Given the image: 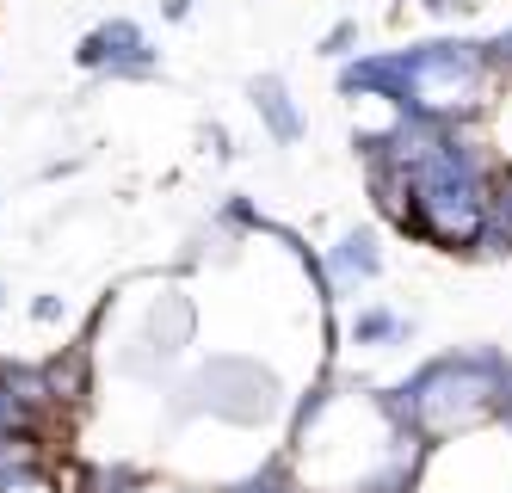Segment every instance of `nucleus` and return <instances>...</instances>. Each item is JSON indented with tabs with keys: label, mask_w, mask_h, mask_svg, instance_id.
<instances>
[{
	"label": "nucleus",
	"mask_w": 512,
	"mask_h": 493,
	"mask_svg": "<svg viewBox=\"0 0 512 493\" xmlns=\"http://www.w3.org/2000/svg\"><path fill=\"white\" fill-rule=\"evenodd\" d=\"M253 99H260V111H266V118H272V130H278L284 142L297 136V111H290V99H284V87L272 81V74H266L260 87H253Z\"/></svg>",
	"instance_id": "1"
}]
</instances>
